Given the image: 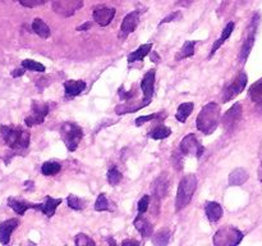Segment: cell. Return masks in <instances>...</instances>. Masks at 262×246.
<instances>
[{
	"label": "cell",
	"instance_id": "obj_30",
	"mask_svg": "<svg viewBox=\"0 0 262 246\" xmlns=\"http://www.w3.org/2000/svg\"><path fill=\"white\" fill-rule=\"evenodd\" d=\"M170 133H171L170 128L166 127V126H164V125H159L150 131L148 136H150L152 140H163V138L169 137V136H170Z\"/></svg>",
	"mask_w": 262,
	"mask_h": 246
},
{
	"label": "cell",
	"instance_id": "obj_4",
	"mask_svg": "<svg viewBox=\"0 0 262 246\" xmlns=\"http://www.w3.org/2000/svg\"><path fill=\"white\" fill-rule=\"evenodd\" d=\"M60 137L69 151H76L83 138V130L73 122H66L60 127Z\"/></svg>",
	"mask_w": 262,
	"mask_h": 246
},
{
	"label": "cell",
	"instance_id": "obj_38",
	"mask_svg": "<svg viewBox=\"0 0 262 246\" xmlns=\"http://www.w3.org/2000/svg\"><path fill=\"white\" fill-rule=\"evenodd\" d=\"M74 243H76L77 246H95L96 245V243H95V241L92 240L90 236L84 235V233H78V235L76 236Z\"/></svg>",
	"mask_w": 262,
	"mask_h": 246
},
{
	"label": "cell",
	"instance_id": "obj_29",
	"mask_svg": "<svg viewBox=\"0 0 262 246\" xmlns=\"http://www.w3.org/2000/svg\"><path fill=\"white\" fill-rule=\"evenodd\" d=\"M248 95H250L251 100H252L253 102H256V104L262 107V78L258 79L257 82H255V84L250 87Z\"/></svg>",
	"mask_w": 262,
	"mask_h": 246
},
{
	"label": "cell",
	"instance_id": "obj_50",
	"mask_svg": "<svg viewBox=\"0 0 262 246\" xmlns=\"http://www.w3.org/2000/svg\"><path fill=\"white\" fill-rule=\"evenodd\" d=\"M258 178H260L261 182H262V161H261L260 168H258Z\"/></svg>",
	"mask_w": 262,
	"mask_h": 246
},
{
	"label": "cell",
	"instance_id": "obj_25",
	"mask_svg": "<svg viewBox=\"0 0 262 246\" xmlns=\"http://www.w3.org/2000/svg\"><path fill=\"white\" fill-rule=\"evenodd\" d=\"M32 31L41 38H49L51 35V31L49 26L43 22L41 18H35L32 22Z\"/></svg>",
	"mask_w": 262,
	"mask_h": 246
},
{
	"label": "cell",
	"instance_id": "obj_35",
	"mask_svg": "<svg viewBox=\"0 0 262 246\" xmlns=\"http://www.w3.org/2000/svg\"><path fill=\"white\" fill-rule=\"evenodd\" d=\"M166 118V113L165 112H158V113H154V114H148V115H143V117H138L136 119V126H142L143 123L148 122V120H154V119H158V120H163Z\"/></svg>",
	"mask_w": 262,
	"mask_h": 246
},
{
	"label": "cell",
	"instance_id": "obj_44",
	"mask_svg": "<svg viewBox=\"0 0 262 246\" xmlns=\"http://www.w3.org/2000/svg\"><path fill=\"white\" fill-rule=\"evenodd\" d=\"M26 71H27V69L23 68V67H22V68H17V69H14V71H13L12 73H10V74H12V77H14V78H17V77L23 76V74H25V72H26Z\"/></svg>",
	"mask_w": 262,
	"mask_h": 246
},
{
	"label": "cell",
	"instance_id": "obj_46",
	"mask_svg": "<svg viewBox=\"0 0 262 246\" xmlns=\"http://www.w3.org/2000/svg\"><path fill=\"white\" fill-rule=\"evenodd\" d=\"M91 26H92L91 22H86V23H83L82 26H79V27H77V30H78V31H87L89 28H91Z\"/></svg>",
	"mask_w": 262,
	"mask_h": 246
},
{
	"label": "cell",
	"instance_id": "obj_12",
	"mask_svg": "<svg viewBox=\"0 0 262 246\" xmlns=\"http://www.w3.org/2000/svg\"><path fill=\"white\" fill-rule=\"evenodd\" d=\"M243 115V107L241 102H235L229 110H227L224 115H223V126H224L225 130L230 131L235 127V126L239 123V120L242 119Z\"/></svg>",
	"mask_w": 262,
	"mask_h": 246
},
{
	"label": "cell",
	"instance_id": "obj_36",
	"mask_svg": "<svg viewBox=\"0 0 262 246\" xmlns=\"http://www.w3.org/2000/svg\"><path fill=\"white\" fill-rule=\"evenodd\" d=\"M67 201H68V207L74 210H82L84 209V207H86V201L79 199V197L76 196V195H69V196L67 197Z\"/></svg>",
	"mask_w": 262,
	"mask_h": 246
},
{
	"label": "cell",
	"instance_id": "obj_47",
	"mask_svg": "<svg viewBox=\"0 0 262 246\" xmlns=\"http://www.w3.org/2000/svg\"><path fill=\"white\" fill-rule=\"evenodd\" d=\"M122 245L123 246H128V245H136V246H138L140 245V242H138V241H135V240H124L122 242Z\"/></svg>",
	"mask_w": 262,
	"mask_h": 246
},
{
	"label": "cell",
	"instance_id": "obj_5",
	"mask_svg": "<svg viewBox=\"0 0 262 246\" xmlns=\"http://www.w3.org/2000/svg\"><path fill=\"white\" fill-rule=\"evenodd\" d=\"M260 14L256 13L255 15L251 19L250 25H248L247 32H246V37L243 40L242 46H241V51H239V61L241 63H246L247 58L250 56L251 51H252L253 45H255L256 41V33H257V28L258 25H260Z\"/></svg>",
	"mask_w": 262,
	"mask_h": 246
},
{
	"label": "cell",
	"instance_id": "obj_11",
	"mask_svg": "<svg viewBox=\"0 0 262 246\" xmlns=\"http://www.w3.org/2000/svg\"><path fill=\"white\" fill-rule=\"evenodd\" d=\"M138 23H140V12L133 10V12L128 13L123 19L122 25H120V31L119 35H118L119 40H125L137 28Z\"/></svg>",
	"mask_w": 262,
	"mask_h": 246
},
{
	"label": "cell",
	"instance_id": "obj_21",
	"mask_svg": "<svg viewBox=\"0 0 262 246\" xmlns=\"http://www.w3.org/2000/svg\"><path fill=\"white\" fill-rule=\"evenodd\" d=\"M147 102L145 100L142 101H138V102H123V104L117 105L115 107V113L119 115L122 114H128V113H136L138 110H141L142 108L147 107Z\"/></svg>",
	"mask_w": 262,
	"mask_h": 246
},
{
	"label": "cell",
	"instance_id": "obj_32",
	"mask_svg": "<svg viewBox=\"0 0 262 246\" xmlns=\"http://www.w3.org/2000/svg\"><path fill=\"white\" fill-rule=\"evenodd\" d=\"M194 46H196V41H186V44L183 45L182 50L179 51V54L177 55V59L181 60V59L189 58L194 54Z\"/></svg>",
	"mask_w": 262,
	"mask_h": 246
},
{
	"label": "cell",
	"instance_id": "obj_39",
	"mask_svg": "<svg viewBox=\"0 0 262 246\" xmlns=\"http://www.w3.org/2000/svg\"><path fill=\"white\" fill-rule=\"evenodd\" d=\"M148 205H150V196H148V195H145V196L141 197L140 201H138V207H137L138 213H140V214L142 215L143 213H145L146 210H147Z\"/></svg>",
	"mask_w": 262,
	"mask_h": 246
},
{
	"label": "cell",
	"instance_id": "obj_14",
	"mask_svg": "<svg viewBox=\"0 0 262 246\" xmlns=\"http://www.w3.org/2000/svg\"><path fill=\"white\" fill-rule=\"evenodd\" d=\"M92 17H94V20L97 25H100L101 27H106V26H109L110 23H112V20L114 19L115 9L114 8L109 7L96 8V9L94 10Z\"/></svg>",
	"mask_w": 262,
	"mask_h": 246
},
{
	"label": "cell",
	"instance_id": "obj_6",
	"mask_svg": "<svg viewBox=\"0 0 262 246\" xmlns=\"http://www.w3.org/2000/svg\"><path fill=\"white\" fill-rule=\"evenodd\" d=\"M243 240V233L233 225L220 228L214 235L212 242L216 246H235Z\"/></svg>",
	"mask_w": 262,
	"mask_h": 246
},
{
	"label": "cell",
	"instance_id": "obj_10",
	"mask_svg": "<svg viewBox=\"0 0 262 246\" xmlns=\"http://www.w3.org/2000/svg\"><path fill=\"white\" fill-rule=\"evenodd\" d=\"M83 7V0H53V9L63 17H71Z\"/></svg>",
	"mask_w": 262,
	"mask_h": 246
},
{
	"label": "cell",
	"instance_id": "obj_43",
	"mask_svg": "<svg viewBox=\"0 0 262 246\" xmlns=\"http://www.w3.org/2000/svg\"><path fill=\"white\" fill-rule=\"evenodd\" d=\"M48 81H49L48 77H41V78L36 79V86H37L40 90H43L46 86H49V85H50V82H48Z\"/></svg>",
	"mask_w": 262,
	"mask_h": 246
},
{
	"label": "cell",
	"instance_id": "obj_8",
	"mask_svg": "<svg viewBox=\"0 0 262 246\" xmlns=\"http://www.w3.org/2000/svg\"><path fill=\"white\" fill-rule=\"evenodd\" d=\"M247 82H248L247 74H246L245 72H239V74L235 77L234 81H233L230 85H228L227 89H225L224 92H223V101L224 102L230 101V100L234 99L235 96H238V95L246 89Z\"/></svg>",
	"mask_w": 262,
	"mask_h": 246
},
{
	"label": "cell",
	"instance_id": "obj_33",
	"mask_svg": "<svg viewBox=\"0 0 262 246\" xmlns=\"http://www.w3.org/2000/svg\"><path fill=\"white\" fill-rule=\"evenodd\" d=\"M95 210L96 212H112V207H110V202L107 201L105 194H100L97 196L96 201H95Z\"/></svg>",
	"mask_w": 262,
	"mask_h": 246
},
{
	"label": "cell",
	"instance_id": "obj_37",
	"mask_svg": "<svg viewBox=\"0 0 262 246\" xmlns=\"http://www.w3.org/2000/svg\"><path fill=\"white\" fill-rule=\"evenodd\" d=\"M107 181H109L112 186H117L122 181V173H120L117 167H113V168L109 169V172H107Z\"/></svg>",
	"mask_w": 262,
	"mask_h": 246
},
{
	"label": "cell",
	"instance_id": "obj_17",
	"mask_svg": "<svg viewBox=\"0 0 262 246\" xmlns=\"http://www.w3.org/2000/svg\"><path fill=\"white\" fill-rule=\"evenodd\" d=\"M61 204V199H54L51 196H46L43 199V202L41 204H35V209L40 210L48 218H51L56 212V208Z\"/></svg>",
	"mask_w": 262,
	"mask_h": 246
},
{
	"label": "cell",
	"instance_id": "obj_18",
	"mask_svg": "<svg viewBox=\"0 0 262 246\" xmlns=\"http://www.w3.org/2000/svg\"><path fill=\"white\" fill-rule=\"evenodd\" d=\"M169 190V177L166 173L161 174L152 183V192L156 199H163Z\"/></svg>",
	"mask_w": 262,
	"mask_h": 246
},
{
	"label": "cell",
	"instance_id": "obj_13",
	"mask_svg": "<svg viewBox=\"0 0 262 246\" xmlns=\"http://www.w3.org/2000/svg\"><path fill=\"white\" fill-rule=\"evenodd\" d=\"M141 89L143 92V100L150 104L154 96V90H155V69H150L143 76L142 81H141Z\"/></svg>",
	"mask_w": 262,
	"mask_h": 246
},
{
	"label": "cell",
	"instance_id": "obj_3",
	"mask_svg": "<svg viewBox=\"0 0 262 246\" xmlns=\"http://www.w3.org/2000/svg\"><path fill=\"white\" fill-rule=\"evenodd\" d=\"M197 189V177L194 174H186L181 179L178 186V192H177L176 199V209L182 210L191 202L193 197L194 191Z\"/></svg>",
	"mask_w": 262,
	"mask_h": 246
},
{
	"label": "cell",
	"instance_id": "obj_34",
	"mask_svg": "<svg viewBox=\"0 0 262 246\" xmlns=\"http://www.w3.org/2000/svg\"><path fill=\"white\" fill-rule=\"evenodd\" d=\"M22 67H23V68L27 69V71L40 72V73H43V72L46 71V68H45V66H43V64L38 63V61L32 60V59H25V60L22 61Z\"/></svg>",
	"mask_w": 262,
	"mask_h": 246
},
{
	"label": "cell",
	"instance_id": "obj_23",
	"mask_svg": "<svg viewBox=\"0 0 262 246\" xmlns=\"http://www.w3.org/2000/svg\"><path fill=\"white\" fill-rule=\"evenodd\" d=\"M133 224H135L136 230H137L138 232L143 236V237H150V236L152 235L154 225L151 224V223L148 222L146 218H143L141 214L136 218L135 222H133Z\"/></svg>",
	"mask_w": 262,
	"mask_h": 246
},
{
	"label": "cell",
	"instance_id": "obj_40",
	"mask_svg": "<svg viewBox=\"0 0 262 246\" xmlns=\"http://www.w3.org/2000/svg\"><path fill=\"white\" fill-rule=\"evenodd\" d=\"M19 4H22L23 7H27V8H35L38 7V5H42L45 4L48 0H17Z\"/></svg>",
	"mask_w": 262,
	"mask_h": 246
},
{
	"label": "cell",
	"instance_id": "obj_2",
	"mask_svg": "<svg viewBox=\"0 0 262 246\" xmlns=\"http://www.w3.org/2000/svg\"><path fill=\"white\" fill-rule=\"evenodd\" d=\"M220 107L215 101H210L200 110L196 119V126L199 131L205 135H211L217 128L220 122Z\"/></svg>",
	"mask_w": 262,
	"mask_h": 246
},
{
	"label": "cell",
	"instance_id": "obj_45",
	"mask_svg": "<svg viewBox=\"0 0 262 246\" xmlns=\"http://www.w3.org/2000/svg\"><path fill=\"white\" fill-rule=\"evenodd\" d=\"M192 3H193V0H178V2H177V4L182 5V7H189Z\"/></svg>",
	"mask_w": 262,
	"mask_h": 246
},
{
	"label": "cell",
	"instance_id": "obj_22",
	"mask_svg": "<svg viewBox=\"0 0 262 246\" xmlns=\"http://www.w3.org/2000/svg\"><path fill=\"white\" fill-rule=\"evenodd\" d=\"M234 31V22H229L227 26L224 27V30H223L222 32V36H220L219 38H217L216 41L214 43V45H212L211 50H210V55L209 58H212V55H214L215 53H216L217 50L220 49V46L223 45V44L225 43V41L228 40V38L230 37V35H232V32Z\"/></svg>",
	"mask_w": 262,
	"mask_h": 246
},
{
	"label": "cell",
	"instance_id": "obj_20",
	"mask_svg": "<svg viewBox=\"0 0 262 246\" xmlns=\"http://www.w3.org/2000/svg\"><path fill=\"white\" fill-rule=\"evenodd\" d=\"M205 213L210 222H217L223 215V208L216 201H207L205 205Z\"/></svg>",
	"mask_w": 262,
	"mask_h": 246
},
{
	"label": "cell",
	"instance_id": "obj_26",
	"mask_svg": "<svg viewBox=\"0 0 262 246\" xmlns=\"http://www.w3.org/2000/svg\"><path fill=\"white\" fill-rule=\"evenodd\" d=\"M151 49H152V44H143V45H141L137 50L128 55V63H135L137 60H142L146 55L151 53Z\"/></svg>",
	"mask_w": 262,
	"mask_h": 246
},
{
	"label": "cell",
	"instance_id": "obj_31",
	"mask_svg": "<svg viewBox=\"0 0 262 246\" xmlns=\"http://www.w3.org/2000/svg\"><path fill=\"white\" fill-rule=\"evenodd\" d=\"M61 164L58 161H45V163L41 166V172H42L43 176H54L58 172H60Z\"/></svg>",
	"mask_w": 262,
	"mask_h": 246
},
{
	"label": "cell",
	"instance_id": "obj_49",
	"mask_svg": "<svg viewBox=\"0 0 262 246\" xmlns=\"http://www.w3.org/2000/svg\"><path fill=\"white\" fill-rule=\"evenodd\" d=\"M25 187L27 190H33V187H35V186H33V181H26L25 182Z\"/></svg>",
	"mask_w": 262,
	"mask_h": 246
},
{
	"label": "cell",
	"instance_id": "obj_15",
	"mask_svg": "<svg viewBox=\"0 0 262 246\" xmlns=\"http://www.w3.org/2000/svg\"><path fill=\"white\" fill-rule=\"evenodd\" d=\"M19 225V222L15 218L12 219H7L4 222L0 223V243L3 245H7L10 241V236L12 233L17 230V227Z\"/></svg>",
	"mask_w": 262,
	"mask_h": 246
},
{
	"label": "cell",
	"instance_id": "obj_9",
	"mask_svg": "<svg viewBox=\"0 0 262 246\" xmlns=\"http://www.w3.org/2000/svg\"><path fill=\"white\" fill-rule=\"evenodd\" d=\"M181 153L184 155H194L197 159H200L204 155L205 148L200 144L193 133H188L181 141Z\"/></svg>",
	"mask_w": 262,
	"mask_h": 246
},
{
	"label": "cell",
	"instance_id": "obj_51",
	"mask_svg": "<svg viewBox=\"0 0 262 246\" xmlns=\"http://www.w3.org/2000/svg\"><path fill=\"white\" fill-rule=\"evenodd\" d=\"M107 242H109V243H114V245H115V241L112 240V238H109V240H107Z\"/></svg>",
	"mask_w": 262,
	"mask_h": 246
},
{
	"label": "cell",
	"instance_id": "obj_7",
	"mask_svg": "<svg viewBox=\"0 0 262 246\" xmlns=\"http://www.w3.org/2000/svg\"><path fill=\"white\" fill-rule=\"evenodd\" d=\"M49 112H50V105L48 102L33 100L32 105H31V114L25 118L26 126L27 127H32V126L41 125V123H43Z\"/></svg>",
	"mask_w": 262,
	"mask_h": 246
},
{
	"label": "cell",
	"instance_id": "obj_27",
	"mask_svg": "<svg viewBox=\"0 0 262 246\" xmlns=\"http://www.w3.org/2000/svg\"><path fill=\"white\" fill-rule=\"evenodd\" d=\"M193 108H194V104L192 101L182 102V104L178 107V109H177L176 118L179 120V122L184 123L187 119H188L189 115H191Z\"/></svg>",
	"mask_w": 262,
	"mask_h": 246
},
{
	"label": "cell",
	"instance_id": "obj_16",
	"mask_svg": "<svg viewBox=\"0 0 262 246\" xmlns=\"http://www.w3.org/2000/svg\"><path fill=\"white\" fill-rule=\"evenodd\" d=\"M84 89H86V82L82 79H68L64 82V91H66L67 99L78 96L84 91Z\"/></svg>",
	"mask_w": 262,
	"mask_h": 246
},
{
	"label": "cell",
	"instance_id": "obj_28",
	"mask_svg": "<svg viewBox=\"0 0 262 246\" xmlns=\"http://www.w3.org/2000/svg\"><path fill=\"white\" fill-rule=\"evenodd\" d=\"M170 237H171V232L169 228H161V230H159L158 232L154 235L152 237V243L156 246H165L168 245L169 241H170Z\"/></svg>",
	"mask_w": 262,
	"mask_h": 246
},
{
	"label": "cell",
	"instance_id": "obj_42",
	"mask_svg": "<svg viewBox=\"0 0 262 246\" xmlns=\"http://www.w3.org/2000/svg\"><path fill=\"white\" fill-rule=\"evenodd\" d=\"M118 95H119V97L122 100H124V101H128V100H130L132 97L136 96V92L135 91H125L124 90V86L119 87V91H118Z\"/></svg>",
	"mask_w": 262,
	"mask_h": 246
},
{
	"label": "cell",
	"instance_id": "obj_41",
	"mask_svg": "<svg viewBox=\"0 0 262 246\" xmlns=\"http://www.w3.org/2000/svg\"><path fill=\"white\" fill-rule=\"evenodd\" d=\"M183 17V14H182V12H179V10H176V12L170 13L169 15H166L165 18H164L163 20L160 22V26L164 25V23H169V22H174V20H178L181 19V18Z\"/></svg>",
	"mask_w": 262,
	"mask_h": 246
},
{
	"label": "cell",
	"instance_id": "obj_19",
	"mask_svg": "<svg viewBox=\"0 0 262 246\" xmlns=\"http://www.w3.org/2000/svg\"><path fill=\"white\" fill-rule=\"evenodd\" d=\"M8 207L14 210L18 215H23L28 209H35V204L26 201V200L17 199V197H9Z\"/></svg>",
	"mask_w": 262,
	"mask_h": 246
},
{
	"label": "cell",
	"instance_id": "obj_48",
	"mask_svg": "<svg viewBox=\"0 0 262 246\" xmlns=\"http://www.w3.org/2000/svg\"><path fill=\"white\" fill-rule=\"evenodd\" d=\"M150 59H151V60H152V61H155V63H159V60H160V56H159L158 54L155 53V51H151Z\"/></svg>",
	"mask_w": 262,
	"mask_h": 246
},
{
	"label": "cell",
	"instance_id": "obj_24",
	"mask_svg": "<svg viewBox=\"0 0 262 246\" xmlns=\"http://www.w3.org/2000/svg\"><path fill=\"white\" fill-rule=\"evenodd\" d=\"M250 178V174L246 169L243 168H237L234 171L230 172L229 174V184L230 186H241L245 182L248 181Z\"/></svg>",
	"mask_w": 262,
	"mask_h": 246
},
{
	"label": "cell",
	"instance_id": "obj_1",
	"mask_svg": "<svg viewBox=\"0 0 262 246\" xmlns=\"http://www.w3.org/2000/svg\"><path fill=\"white\" fill-rule=\"evenodd\" d=\"M0 135L7 146L14 151H23L30 146V132L22 127L3 125L0 126Z\"/></svg>",
	"mask_w": 262,
	"mask_h": 246
}]
</instances>
